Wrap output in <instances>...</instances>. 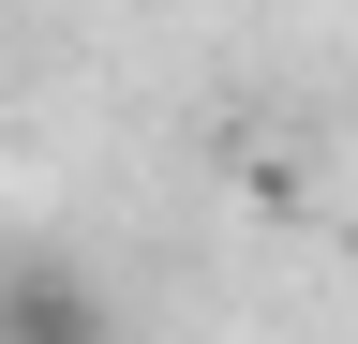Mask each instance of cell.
Returning a JSON list of instances; mask_svg holds the SVG:
<instances>
[{
    "mask_svg": "<svg viewBox=\"0 0 358 344\" xmlns=\"http://www.w3.org/2000/svg\"><path fill=\"white\" fill-rule=\"evenodd\" d=\"M343 284H358V240H343Z\"/></svg>",
    "mask_w": 358,
    "mask_h": 344,
    "instance_id": "2",
    "label": "cell"
},
{
    "mask_svg": "<svg viewBox=\"0 0 358 344\" xmlns=\"http://www.w3.org/2000/svg\"><path fill=\"white\" fill-rule=\"evenodd\" d=\"M0 344H120L105 270H75V254H15V270H0Z\"/></svg>",
    "mask_w": 358,
    "mask_h": 344,
    "instance_id": "1",
    "label": "cell"
}]
</instances>
